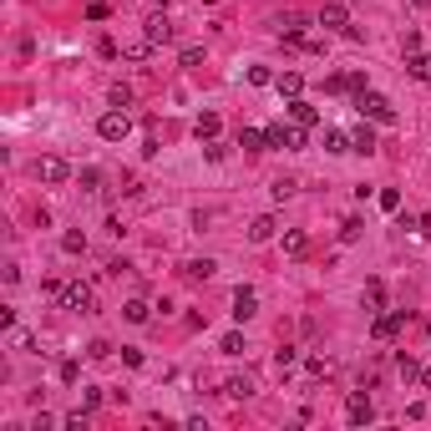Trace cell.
<instances>
[{
    "label": "cell",
    "mask_w": 431,
    "mask_h": 431,
    "mask_svg": "<svg viewBox=\"0 0 431 431\" xmlns=\"http://www.w3.org/2000/svg\"><path fill=\"white\" fill-rule=\"evenodd\" d=\"M61 426H67V431H86V406H82V411H71Z\"/></svg>",
    "instance_id": "e575fe53"
},
{
    "label": "cell",
    "mask_w": 431,
    "mask_h": 431,
    "mask_svg": "<svg viewBox=\"0 0 431 431\" xmlns=\"http://www.w3.org/2000/svg\"><path fill=\"white\" fill-rule=\"evenodd\" d=\"M264 137H269V148H284V152H299V148H305V132H299V127H290V122L264 127Z\"/></svg>",
    "instance_id": "3957f363"
},
{
    "label": "cell",
    "mask_w": 431,
    "mask_h": 431,
    "mask_svg": "<svg viewBox=\"0 0 431 431\" xmlns=\"http://www.w3.org/2000/svg\"><path fill=\"white\" fill-rule=\"evenodd\" d=\"M36 178H41V183H67L71 167H67V158H41V163H36Z\"/></svg>",
    "instance_id": "ba28073f"
},
{
    "label": "cell",
    "mask_w": 431,
    "mask_h": 431,
    "mask_svg": "<svg viewBox=\"0 0 431 431\" xmlns=\"http://www.w3.org/2000/svg\"><path fill=\"white\" fill-rule=\"evenodd\" d=\"M218 127H224V122H218V112H203L198 122H193V132H198V142H213V137H218Z\"/></svg>",
    "instance_id": "7c38bea8"
},
{
    "label": "cell",
    "mask_w": 431,
    "mask_h": 431,
    "mask_svg": "<svg viewBox=\"0 0 431 431\" xmlns=\"http://www.w3.org/2000/svg\"><path fill=\"white\" fill-rule=\"evenodd\" d=\"M218 350H224V356H244V335H239V330H229L224 340H218Z\"/></svg>",
    "instance_id": "484cf974"
},
{
    "label": "cell",
    "mask_w": 431,
    "mask_h": 431,
    "mask_svg": "<svg viewBox=\"0 0 431 431\" xmlns=\"http://www.w3.org/2000/svg\"><path fill=\"white\" fill-rule=\"evenodd\" d=\"M416 233H431V213H421V218H416Z\"/></svg>",
    "instance_id": "ab89813d"
},
{
    "label": "cell",
    "mask_w": 431,
    "mask_h": 431,
    "mask_svg": "<svg viewBox=\"0 0 431 431\" xmlns=\"http://www.w3.org/2000/svg\"><path fill=\"white\" fill-rule=\"evenodd\" d=\"M320 25H325V31H350V10L340 5V0H325V10H320Z\"/></svg>",
    "instance_id": "52a82bcc"
},
{
    "label": "cell",
    "mask_w": 431,
    "mask_h": 431,
    "mask_svg": "<svg viewBox=\"0 0 431 431\" xmlns=\"http://www.w3.org/2000/svg\"><path fill=\"white\" fill-rule=\"evenodd\" d=\"M360 233H365V224H360V218H345V229H340V239H345V244H356V239H360Z\"/></svg>",
    "instance_id": "f1b7e54d"
},
{
    "label": "cell",
    "mask_w": 431,
    "mask_h": 431,
    "mask_svg": "<svg viewBox=\"0 0 431 431\" xmlns=\"http://www.w3.org/2000/svg\"><path fill=\"white\" fill-rule=\"evenodd\" d=\"M381 208H386V213H396V208H401V193H396V188H381Z\"/></svg>",
    "instance_id": "d6a6232c"
},
{
    "label": "cell",
    "mask_w": 431,
    "mask_h": 431,
    "mask_svg": "<svg viewBox=\"0 0 431 431\" xmlns=\"http://www.w3.org/2000/svg\"><path fill=\"white\" fill-rule=\"evenodd\" d=\"M294 188H299V183H294V178H274V198H279V203H284V198H290V193H294Z\"/></svg>",
    "instance_id": "f546056e"
},
{
    "label": "cell",
    "mask_w": 431,
    "mask_h": 431,
    "mask_svg": "<svg viewBox=\"0 0 431 431\" xmlns=\"http://www.w3.org/2000/svg\"><path fill=\"white\" fill-rule=\"evenodd\" d=\"M350 148H356V152H365V158H371V152H375V132H371V127H356V132H350Z\"/></svg>",
    "instance_id": "9a60e30c"
},
{
    "label": "cell",
    "mask_w": 431,
    "mask_h": 431,
    "mask_svg": "<svg viewBox=\"0 0 431 431\" xmlns=\"http://www.w3.org/2000/svg\"><path fill=\"white\" fill-rule=\"evenodd\" d=\"M239 148H244V152H264V148H269V137L259 132V127H244V132H239Z\"/></svg>",
    "instance_id": "2e32d148"
},
{
    "label": "cell",
    "mask_w": 431,
    "mask_h": 431,
    "mask_svg": "<svg viewBox=\"0 0 431 431\" xmlns=\"http://www.w3.org/2000/svg\"><path fill=\"white\" fill-rule=\"evenodd\" d=\"M294 360H299V356H294V345L274 350V371H279V375H290V371H294Z\"/></svg>",
    "instance_id": "cb8c5ba5"
},
{
    "label": "cell",
    "mask_w": 431,
    "mask_h": 431,
    "mask_svg": "<svg viewBox=\"0 0 431 431\" xmlns=\"http://www.w3.org/2000/svg\"><path fill=\"white\" fill-rule=\"evenodd\" d=\"M224 396H233V401H249V396H254V381H249V375H233V381L224 386Z\"/></svg>",
    "instance_id": "e0dca14e"
},
{
    "label": "cell",
    "mask_w": 431,
    "mask_h": 431,
    "mask_svg": "<svg viewBox=\"0 0 431 431\" xmlns=\"http://www.w3.org/2000/svg\"><path fill=\"white\" fill-rule=\"evenodd\" d=\"M290 117H294V127H315L320 122V107H310L305 97H290Z\"/></svg>",
    "instance_id": "30bf717a"
},
{
    "label": "cell",
    "mask_w": 431,
    "mask_h": 431,
    "mask_svg": "<svg viewBox=\"0 0 431 431\" xmlns=\"http://www.w3.org/2000/svg\"><path fill=\"white\" fill-rule=\"evenodd\" d=\"M305 249H310V239H305L299 229H290V233H284V254H290V259H299Z\"/></svg>",
    "instance_id": "ffe728a7"
},
{
    "label": "cell",
    "mask_w": 431,
    "mask_h": 431,
    "mask_svg": "<svg viewBox=\"0 0 431 431\" xmlns=\"http://www.w3.org/2000/svg\"><path fill=\"white\" fill-rule=\"evenodd\" d=\"M61 249H67V254H86V233L82 229H67V233H61Z\"/></svg>",
    "instance_id": "ac0fdd59"
},
{
    "label": "cell",
    "mask_w": 431,
    "mask_h": 431,
    "mask_svg": "<svg viewBox=\"0 0 431 431\" xmlns=\"http://www.w3.org/2000/svg\"><path fill=\"white\" fill-rule=\"evenodd\" d=\"M356 112L371 117V122H396V107H391V97H381V91H356Z\"/></svg>",
    "instance_id": "6da1fadb"
},
{
    "label": "cell",
    "mask_w": 431,
    "mask_h": 431,
    "mask_svg": "<svg viewBox=\"0 0 431 431\" xmlns=\"http://www.w3.org/2000/svg\"><path fill=\"white\" fill-rule=\"evenodd\" d=\"M148 41H152V46H167V41H173V21H167L163 10L148 21Z\"/></svg>",
    "instance_id": "8fae6325"
},
{
    "label": "cell",
    "mask_w": 431,
    "mask_h": 431,
    "mask_svg": "<svg viewBox=\"0 0 431 431\" xmlns=\"http://www.w3.org/2000/svg\"><path fill=\"white\" fill-rule=\"evenodd\" d=\"M213 269H218L213 259H188V264H183V274H188V279H208Z\"/></svg>",
    "instance_id": "d6986e66"
},
{
    "label": "cell",
    "mask_w": 431,
    "mask_h": 431,
    "mask_svg": "<svg viewBox=\"0 0 431 431\" xmlns=\"http://www.w3.org/2000/svg\"><path fill=\"white\" fill-rule=\"evenodd\" d=\"M61 310H76V315H91V310H97V294H91V284H82V279H76V284H61Z\"/></svg>",
    "instance_id": "7a4b0ae2"
},
{
    "label": "cell",
    "mask_w": 431,
    "mask_h": 431,
    "mask_svg": "<svg viewBox=\"0 0 431 431\" xmlns=\"http://www.w3.org/2000/svg\"><path fill=\"white\" fill-rule=\"evenodd\" d=\"M396 365H401V375H406V381L416 375V356H406V350H401V356H396Z\"/></svg>",
    "instance_id": "74e56055"
},
{
    "label": "cell",
    "mask_w": 431,
    "mask_h": 431,
    "mask_svg": "<svg viewBox=\"0 0 431 431\" xmlns=\"http://www.w3.org/2000/svg\"><path fill=\"white\" fill-rule=\"evenodd\" d=\"M86 356H91V360H107V356H112V345H107V340H91V345H86Z\"/></svg>",
    "instance_id": "8d00e7d4"
},
{
    "label": "cell",
    "mask_w": 431,
    "mask_h": 431,
    "mask_svg": "<svg viewBox=\"0 0 431 431\" xmlns=\"http://www.w3.org/2000/svg\"><path fill=\"white\" fill-rule=\"evenodd\" d=\"M178 61H183V67H198V61H203V46H183Z\"/></svg>",
    "instance_id": "d590c367"
},
{
    "label": "cell",
    "mask_w": 431,
    "mask_h": 431,
    "mask_svg": "<svg viewBox=\"0 0 431 431\" xmlns=\"http://www.w3.org/2000/svg\"><path fill=\"white\" fill-rule=\"evenodd\" d=\"M274 86H279V97H299V91H305V76L284 71V76H274Z\"/></svg>",
    "instance_id": "5bb4252c"
},
{
    "label": "cell",
    "mask_w": 431,
    "mask_h": 431,
    "mask_svg": "<svg viewBox=\"0 0 431 431\" xmlns=\"http://www.w3.org/2000/svg\"><path fill=\"white\" fill-rule=\"evenodd\" d=\"M122 315L132 320V325H148V320H152V310L142 305V299H127V305H122Z\"/></svg>",
    "instance_id": "44dd1931"
},
{
    "label": "cell",
    "mask_w": 431,
    "mask_h": 431,
    "mask_svg": "<svg viewBox=\"0 0 431 431\" xmlns=\"http://www.w3.org/2000/svg\"><path fill=\"white\" fill-rule=\"evenodd\" d=\"M411 320V310H391V315H375V325H371V335L375 340H396V330Z\"/></svg>",
    "instance_id": "5b68a950"
},
{
    "label": "cell",
    "mask_w": 431,
    "mask_h": 431,
    "mask_svg": "<svg viewBox=\"0 0 431 431\" xmlns=\"http://www.w3.org/2000/svg\"><path fill=\"white\" fill-rule=\"evenodd\" d=\"M107 102H112V107H132V86H122V82H117V86L107 91Z\"/></svg>",
    "instance_id": "83f0119b"
},
{
    "label": "cell",
    "mask_w": 431,
    "mask_h": 431,
    "mask_svg": "<svg viewBox=\"0 0 431 431\" xmlns=\"http://www.w3.org/2000/svg\"><path fill=\"white\" fill-rule=\"evenodd\" d=\"M97 132L107 137V142H122L127 132H132V117H127L122 107H112V112H107V117H102V122H97Z\"/></svg>",
    "instance_id": "277c9868"
},
{
    "label": "cell",
    "mask_w": 431,
    "mask_h": 431,
    "mask_svg": "<svg viewBox=\"0 0 431 431\" xmlns=\"http://www.w3.org/2000/svg\"><path fill=\"white\" fill-rule=\"evenodd\" d=\"M406 71L416 76V82H426V76H431V56H416V51H411V56H406Z\"/></svg>",
    "instance_id": "7402d4cb"
},
{
    "label": "cell",
    "mask_w": 431,
    "mask_h": 431,
    "mask_svg": "<svg viewBox=\"0 0 431 431\" xmlns=\"http://www.w3.org/2000/svg\"><path fill=\"white\" fill-rule=\"evenodd\" d=\"M325 152H356L345 132H325Z\"/></svg>",
    "instance_id": "4316f807"
},
{
    "label": "cell",
    "mask_w": 431,
    "mask_h": 431,
    "mask_svg": "<svg viewBox=\"0 0 431 431\" xmlns=\"http://www.w3.org/2000/svg\"><path fill=\"white\" fill-rule=\"evenodd\" d=\"M421 386H431V365H426V371H421Z\"/></svg>",
    "instance_id": "60d3db41"
},
{
    "label": "cell",
    "mask_w": 431,
    "mask_h": 431,
    "mask_svg": "<svg viewBox=\"0 0 431 431\" xmlns=\"http://www.w3.org/2000/svg\"><path fill=\"white\" fill-rule=\"evenodd\" d=\"M254 310H259V294L249 290V284H239V290H233V320L244 325V320L254 315Z\"/></svg>",
    "instance_id": "9c48e42d"
},
{
    "label": "cell",
    "mask_w": 431,
    "mask_h": 431,
    "mask_svg": "<svg viewBox=\"0 0 431 431\" xmlns=\"http://www.w3.org/2000/svg\"><path fill=\"white\" fill-rule=\"evenodd\" d=\"M76 183H82V193H91V198L102 193V173H97V167H82V178H76Z\"/></svg>",
    "instance_id": "d4e9b609"
},
{
    "label": "cell",
    "mask_w": 431,
    "mask_h": 431,
    "mask_svg": "<svg viewBox=\"0 0 431 431\" xmlns=\"http://www.w3.org/2000/svg\"><path fill=\"white\" fill-rule=\"evenodd\" d=\"M365 305H371V310L386 305V284H381V279H365Z\"/></svg>",
    "instance_id": "603a6c76"
},
{
    "label": "cell",
    "mask_w": 431,
    "mask_h": 431,
    "mask_svg": "<svg viewBox=\"0 0 431 431\" xmlns=\"http://www.w3.org/2000/svg\"><path fill=\"white\" fill-rule=\"evenodd\" d=\"M345 416H350V426H365V421H375V406H371V396H365V391H356V396L345 401Z\"/></svg>",
    "instance_id": "8992f818"
},
{
    "label": "cell",
    "mask_w": 431,
    "mask_h": 431,
    "mask_svg": "<svg viewBox=\"0 0 431 431\" xmlns=\"http://www.w3.org/2000/svg\"><path fill=\"white\" fill-rule=\"evenodd\" d=\"M76 375H82V365H76V360H61V381H67V386H71V381H76Z\"/></svg>",
    "instance_id": "f35d334b"
},
{
    "label": "cell",
    "mask_w": 431,
    "mask_h": 431,
    "mask_svg": "<svg viewBox=\"0 0 431 431\" xmlns=\"http://www.w3.org/2000/svg\"><path fill=\"white\" fill-rule=\"evenodd\" d=\"M305 371H310V375H330V360H325V356H310Z\"/></svg>",
    "instance_id": "1f68e13d"
},
{
    "label": "cell",
    "mask_w": 431,
    "mask_h": 431,
    "mask_svg": "<svg viewBox=\"0 0 431 431\" xmlns=\"http://www.w3.org/2000/svg\"><path fill=\"white\" fill-rule=\"evenodd\" d=\"M148 51H152V41H148V36H142V41H132V46H127V61H142V56H148Z\"/></svg>",
    "instance_id": "4dcf8cb0"
},
{
    "label": "cell",
    "mask_w": 431,
    "mask_h": 431,
    "mask_svg": "<svg viewBox=\"0 0 431 431\" xmlns=\"http://www.w3.org/2000/svg\"><path fill=\"white\" fill-rule=\"evenodd\" d=\"M249 82H254V86H269L274 71H269V67H249Z\"/></svg>",
    "instance_id": "836d02e7"
},
{
    "label": "cell",
    "mask_w": 431,
    "mask_h": 431,
    "mask_svg": "<svg viewBox=\"0 0 431 431\" xmlns=\"http://www.w3.org/2000/svg\"><path fill=\"white\" fill-rule=\"evenodd\" d=\"M274 229H279V224H274L269 213H259L254 224H249V239H254V244H269V239H274Z\"/></svg>",
    "instance_id": "4fadbf2b"
}]
</instances>
